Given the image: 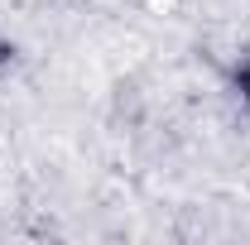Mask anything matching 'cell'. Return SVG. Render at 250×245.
Returning a JSON list of instances; mask_svg holds the SVG:
<instances>
[{"mask_svg": "<svg viewBox=\"0 0 250 245\" xmlns=\"http://www.w3.org/2000/svg\"><path fill=\"white\" fill-rule=\"evenodd\" d=\"M15 58V48H10V43H5V39H0V67H5V62Z\"/></svg>", "mask_w": 250, "mask_h": 245, "instance_id": "6da1fadb", "label": "cell"}]
</instances>
